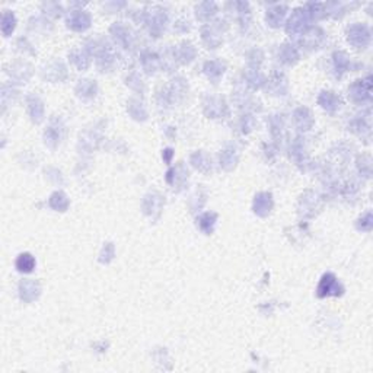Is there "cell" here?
<instances>
[{
	"mask_svg": "<svg viewBox=\"0 0 373 373\" xmlns=\"http://www.w3.org/2000/svg\"><path fill=\"white\" fill-rule=\"evenodd\" d=\"M347 40L357 48H364L370 42V30L363 24H354L347 30Z\"/></svg>",
	"mask_w": 373,
	"mask_h": 373,
	"instance_id": "1",
	"label": "cell"
},
{
	"mask_svg": "<svg viewBox=\"0 0 373 373\" xmlns=\"http://www.w3.org/2000/svg\"><path fill=\"white\" fill-rule=\"evenodd\" d=\"M344 288L338 283L337 277L331 272L324 274L320 286H318V296L320 298H326V296H340L342 294Z\"/></svg>",
	"mask_w": 373,
	"mask_h": 373,
	"instance_id": "2",
	"label": "cell"
},
{
	"mask_svg": "<svg viewBox=\"0 0 373 373\" xmlns=\"http://www.w3.org/2000/svg\"><path fill=\"white\" fill-rule=\"evenodd\" d=\"M309 15H308V10L306 9H296L292 16L288 20V25H286V31H288L290 35H299L302 32H305L306 25L309 22Z\"/></svg>",
	"mask_w": 373,
	"mask_h": 373,
	"instance_id": "3",
	"label": "cell"
},
{
	"mask_svg": "<svg viewBox=\"0 0 373 373\" xmlns=\"http://www.w3.org/2000/svg\"><path fill=\"white\" fill-rule=\"evenodd\" d=\"M350 96L356 102L369 101L372 98V78L368 76L366 79L356 80L350 86Z\"/></svg>",
	"mask_w": 373,
	"mask_h": 373,
	"instance_id": "4",
	"label": "cell"
},
{
	"mask_svg": "<svg viewBox=\"0 0 373 373\" xmlns=\"http://www.w3.org/2000/svg\"><path fill=\"white\" fill-rule=\"evenodd\" d=\"M204 112L212 118H219L228 114V106L223 98L219 96H208L204 101Z\"/></svg>",
	"mask_w": 373,
	"mask_h": 373,
	"instance_id": "5",
	"label": "cell"
},
{
	"mask_svg": "<svg viewBox=\"0 0 373 373\" xmlns=\"http://www.w3.org/2000/svg\"><path fill=\"white\" fill-rule=\"evenodd\" d=\"M40 292H41L40 283L35 280H22L19 283V296L26 304H31L35 299H38Z\"/></svg>",
	"mask_w": 373,
	"mask_h": 373,
	"instance_id": "6",
	"label": "cell"
},
{
	"mask_svg": "<svg viewBox=\"0 0 373 373\" xmlns=\"http://www.w3.org/2000/svg\"><path fill=\"white\" fill-rule=\"evenodd\" d=\"M272 196L270 192H258L254 198V212L260 218L270 214L272 208Z\"/></svg>",
	"mask_w": 373,
	"mask_h": 373,
	"instance_id": "7",
	"label": "cell"
},
{
	"mask_svg": "<svg viewBox=\"0 0 373 373\" xmlns=\"http://www.w3.org/2000/svg\"><path fill=\"white\" fill-rule=\"evenodd\" d=\"M68 25L74 31H85L90 26V15L85 10H73L68 18Z\"/></svg>",
	"mask_w": 373,
	"mask_h": 373,
	"instance_id": "8",
	"label": "cell"
},
{
	"mask_svg": "<svg viewBox=\"0 0 373 373\" xmlns=\"http://www.w3.org/2000/svg\"><path fill=\"white\" fill-rule=\"evenodd\" d=\"M146 22L149 24L150 32H153L154 36H158V35L165 30L166 15L160 9H153L150 14H146Z\"/></svg>",
	"mask_w": 373,
	"mask_h": 373,
	"instance_id": "9",
	"label": "cell"
},
{
	"mask_svg": "<svg viewBox=\"0 0 373 373\" xmlns=\"http://www.w3.org/2000/svg\"><path fill=\"white\" fill-rule=\"evenodd\" d=\"M300 35H302V44L308 48H316L324 41V32L320 28H309Z\"/></svg>",
	"mask_w": 373,
	"mask_h": 373,
	"instance_id": "10",
	"label": "cell"
},
{
	"mask_svg": "<svg viewBox=\"0 0 373 373\" xmlns=\"http://www.w3.org/2000/svg\"><path fill=\"white\" fill-rule=\"evenodd\" d=\"M26 104H28V111H30V116L34 122H41L44 120V104L42 101L36 96V95H30L28 100H26Z\"/></svg>",
	"mask_w": 373,
	"mask_h": 373,
	"instance_id": "11",
	"label": "cell"
},
{
	"mask_svg": "<svg viewBox=\"0 0 373 373\" xmlns=\"http://www.w3.org/2000/svg\"><path fill=\"white\" fill-rule=\"evenodd\" d=\"M162 197L159 194H148L143 200V210L149 216H159L162 210Z\"/></svg>",
	"mask_w": 373,
	"mask_h": 373,
	"instance_id": "12",
	"label": "cell"
},
{
	"mask_svg": "<svg viewBox=\"0 0 373 373\" xmlns=\"http://www.w3.org/2000/svg\"><path fill=\"white\" fill-rule=\"evenodd\" d=\"M288 12V6L286 4H276L272 9L267 10V22L272 28H277L283 24L284 16Z\"/></svg>",
	"mask_w": 373,
	"mask_h": 373,
	"instance_id": "13",
	"label": "cell"
},
{
	"mask_svg": "<svg viewBox=\"0 0 373 373\" xmlns=\"http://www.w3.org/2000/svg\"><path fill=\"white\" fill-rule=\"evenodd\" d=\"M318 104L322 106L325 111H328V112L332 114V112H336L340 108V98L334 92L324 90V92H321L320 98H318Z\"/></svg>",
	"mask_w": 373,
	"mask_h": 373,
	"instance_id": "14",
	"label": "cell"
},
{
	"mask_svg": "<svg viewBox=\"0 0 373 373\" xmlns=\"http://www.w3.org/2000/svg\"><path fill=\"white\" fill-rule=\"evenodd\" d=\"M294 122L300 130H309L314 126V117L308 108L300 106L294 111Z\"/></svg>",
	"mask_w": 373,
	"mask_h": 373,
	"instance_id": "15",
	"label": "cell"
},
{
	"mask_svg": "<svg viewBox=\"0 0 373 373\" xmlns=\"http://www.w3.org/2000/svg\"><path fill=\"white\" fill-rule=\"evenodd\" d=\"M62 126H58V120H52L50 124V127L46 130V134H44V138H46V143L50 146V148H56L62 138Z\"/></svg>",
	"mask_w": 373,
	"mask_h": 373,
	"instance_id": "16",
	"label": "cell"
},
{
	"mask_svg": "<svg viewBox=\"0 0 373 373\" xmlns=\"http://www.w3.org/2000/svg\"><path fill=\"white\" fill-rule=\"evenodd\" d=\"M111 34L114 35V38L117 40V42L121 44L124 48H128L130 47V32H128V30L124 26V25H121V24H114L112 26H111Z\"/></svg>",
	"mask_w": 373,
	"mask_h": 373,
	"instance_id": "17",
	"label": "cell"
},
{
	"mask_svg": "<svg viewBox=\"0 0 373 373\" xmlns=\"http://www.w3.org/2000/svg\"><path fill=\"white\" fill-rule=\"evenodd\" d=\"M202 35H203V41L210 48H216L222 42V36L218 32L216 26H204L202 30Z\"/></svg>",
	"mask_w": 373,
	"mask_h": 373,
	"instance_id": "18",
	"label": "cell"
},
{
	"mask_svg": "<svg viewBox=\"0 0 373 373\" xmlns=\"http://www.w3.org/2000/svg\"><path fill=\"white\" fill-rule=\"evenodd\" d=\"M204 73L207 74L208 79L212 80H218L220 78L222 74L224 73V64L219 62V60H212V62H207L204 64Z\"/></svg>",
	"mask_w": 373,
	"mask_h": 373,
	"instance_id": "19",
	"label": "cell"
},
{
	"mask_svg": "<svg viewBox=\"0 0 373 373\" xmlns=\"http://www.w3.org/2000/svg\"><path fill=\"white\" fill-rule=\"evenodd\" d=\"M238 164V152L234 148L224 149L220 154V165L223 170H232Z\"/></svg>",
	"mask_w": 373,
	"mask_h": 373,
	"instance_id": "20",
	"label": "cell"
},
{
	"mask_svg": "<svg viewBox=\"0 0 373 373\" xmlns=\"http://www.w3.org/2000/svg\"><path fill=\"white\" fill-rule=\"evenodd\" d=\"M268 89H270V92H272L274 95H284V92L288 89L286 78L283 74L276 73L272 79L268 80Z\"/></svg>",
	"mask_w": 373,
	"mask_h": 373,
	"instance_id": "21",
	"label": "cell"
},
{
	"mask_svg": "<svg viewBox=\"0 0 373 373\" xmlns=\"http://www.w3.org/2000/svg\"><path fill=\"white\" fill-rule=\"evenodd\" d=\"M216 10H218V8L213 2H203L196 8V15L200 20H208L216 14Z\"/></svg>",
	"mask_w": 373,
	"mask_h": 373,
	"instance_id": "22",
	"label": "cell"
},
{
	"mask_svg": "<svg viewBox=\"0 0 373 373\" xmlns=\"http://www.w3.org/2000/svg\"><path fill=\"white\" fill-rule=\"evenodd\" d=\"M278 56H280V60H282L283 63H286V64H293V63H296L298 58H299V52H298V50H296L293 46H290V44L282 46V48L278 51Z\"/></svg>",
	"mask_w": 373,
	"mask_h": 373,
	"instance_id": "23",
	"label": "cell"
},
{
	"mask_svg": "<svg viewBox=\"0 0 373 373\" xmlns=\"http://www.w3.org/2000/svg\"><path fill=\"white\" fill-rule=\"evenodd\" d=\"M191 164L194 168H197L202 172H208L212 170V162L207 158V154H204L203 152H196L191 154Z\"/></svg>",
	"mask_w": 373,
	"mask_h": 373,
	"instance_id": "24",
	"label": "cell"
},
{
	"mask_svg": "<svg viewBox=\"0 0 373 373\" xmlns=\"http://www.w3.org/2000/svg\"><path fill=\"white\" fill-rule=\"evenodd\" d=\"M216 220H218V214H216V213H204V214H202V216L197 219L200 229L203 230L204 234H207V235L213 232L214 224H216Z\"/></svg>",
	"mask_w": 373,
	"mask_h": 373,
	"instance_id": "25",
	"label": "cell"
},
{
	"mask_svg": "<svg viewBox=\"0 0 373 373\" xmlns=\"http://www.w3.org/2000/svg\"><path fill=\"white\" fill-rule=\"evenodd\" d=\"M175 56H176V58L181 62V63H190L194 57H196V48L191 46V44H181L176 50H175Z\"/></svg>",
	"mask_w": 373,
	"mask_h": 373,
	"instance_id": "26",
	"label": "cell"
},
{
	"mask_svg": "<svg viewBox=\"0 0 373 373\" xmlns=\"http://www.w3.org/2000/svg\"><path fill=\"white\" fill-rule=\"evenodd\" d=\"M16 268L20 272H31L35 268V258L28 252H24L18 256Z\"/></svg>",
	"mask_w": 373,
	"mask_h": 373,
	"instance_id": "27",
	"label": "cell"
},
{
	"mask_svg": "<svg viewBox=\"0 0 373 373\" xmlns=\"http://www.w3.org/2000/svg\"><path fill=\"white\" fill-rule=\"evenodd\" d=\"M96 89H98L96 84H95L94 80H88V79H86V80H80L79 85L76 86L78 95H79V96H84V98H92V96H95Z\"/></svg>",
	"mask_w": 373,
	"mask_h": 373,
	"instance_id": "28",
	"label": "cell"
},
{
	"mask_svg": "<svg viewBox=\"0 0 373 373\" xmlns=\"http://www.w3.org/2000/svg\"><path fill=\"white\" fill-rule=\"evenodd\" d=\"M245 78H246L248 85L251 86L252 89H258V88H261V86L266 84L264 76L258 72V68H248V70L245 72Z\"/></svg>",
	"mask_w": 373,
	"mask_h": 373,
	"instance_id": "29",
	"label": "cell"
},
{
	"mask_svg": "<svg viewBox=\"0 0 373 373\" xmlns=\"http://www.w3.org/2000/svg\"><path fill=\"white\" fill-rule=\"evenodd\" d=\"M50 206L54 210L58 212H64L68 207V196L62 191H56L54 194H51L50 197Z\"/></svg>",
	"mask_w": 373,
	"mask_h": 373,
	"instance_id": "30",
	"label": "cell"
},
{
	"mask_svg": "<svg viewBox=\"0 0 373 373\" xmlns=\"http://www.w3.org/2000/svg\"><path fill=\"white\" fill-rule=\"evenodd\" d=\"M15 26H16V18L12 12L6 10L2 16V32L4 36H9L14 32Z\"/></svg>",
	"mask_w": 373,
	"mask_h": 373,
	"instance_id": "31",
	"label": "cell"
},
{
	"mask_svg": "<svg viewBox=\"0 0 373 373\" xmlns=\"http://www.w3.org/2000/svg\"><path fill=\"white\" fill-rule=\"evenodd\" d=\"M70 60L80 70H85L89 66V54L85 50H74L70 54Z\"/></svg>",
	"mask_w": 373,
	"mask_h": 373,
	"instance_id": "32",
	"label": "cell"
},
{
	"mask_svg": "<svg viewBox=\"0 0 373 373\" xmlns=\"http://www.w3.org/2000/svg\"><path fill=\"white\" fill-rule=\"evenodd\" d=\"M128 112L130 116L134 120H138V121H144L148 118V112L143 106V104L137 101H130L128 102Z\"/></svg>",
	"mask_w": 373,
	"mask_h": 373,
	"instance_id": "33",
	"label": "cell"
},
{
	"mask_svg": "<svg viewBox=\"0 0 373 373\" xmlns=\"http://www.w3.org/2000/svg\"><path fill=\"white\" fill-rule=\"evenodd\" d=\"M114 62V52L110 48V46H102V48L98 52V64L101 68H110V64Z\"/></svg>",
	"mask_w": 373,
	"mask_h": 373,
	"instance_id": "34",
	"label": "cell"
},
{
	"mask_svg": "<svg viewBox=\"0 0 373 373\" xmlns=\"http://www.w3.org/2000/svg\"><path fill=\"white\" fill-rule=\"evenodd\" d=\"M142 64H143V68H144V70H146L148 73H153L156 68H159V58H158L156 54L144 52V54L142 56Z\"/></svg>",
	"mask_w": 373,
	"mask_h": 373,
	"instance_id": "35",
	"label": "cell"
},
{
	"mask_svg": "<svg viewBox=\"0 0 373 373\" xmlns=\"http://www.w3.org/2000/svg\"><path fill=\"white\" fill-rule=\"evenodd\" d=\"M334 66L338 72H346L348 68V64H350V58L346 52L342 51H336L334 52Z\"/></svg>",
	"mask_w": 373,
	"mask_h": 373,
	"instance_id": "36",
	"label": "cell"
},
{
	"mask_svg": "<svg viewBox=\"0 0 373 373\" xmlns=\"http://www.w3.org/2000/svg\"><path fill=\"white\" fill-rule=\"evenodd\" d=\"M352 130L353 132H356L358 134H362L363 136V132H366L368 134H370V122H369V120H364L363 117L362 118H357L353 121V124H352Z\"/></svg>",
	"mask_w": 373,
	"mask_h": 373,
	"instance_id": "37",
	"label": "cell"
},
{
	"mask_svg": "<svg viewBox=\"0 0 373 373\" xmlns=\"http://www.w3.org/2000/svg\"><path fill=\"white\" fill-rule=\"evenodd\" d=\"M373 226V216L370 212H368L364 216H362L358 222H357V229L358 230H364V232H369L372 229Z\"/></svg>",
	"mask_w": 373,
	"mask_h": 373,
	"instance_id": "38",
	"label": "cell"
},
{
	"mask_svg": "<svg viewBox=\"0 0 373 373\" xmlns=\"http://www.w3.org/2000/svg\"><path fill=\"white\" fill-rule=\"evenodd\" d=\"M358 170L362 172V175L364 176H370V170H372V164H370V156H362L358 158Z\"/></svg>",
	"mask_w": 373,
	"mask_h": 373,
	"instance_id": "39",
	"label": "cell"
},
{
	"mask_svg": "<svg viewBox=\"0 0 373 373\" xmlns=\"http://www.w3.org/2000/svg\"><path fill=\"white\" fill-rule=\"evenodd\" d=\"M112 258H114V245H112V244H105V246L102 248L100 261H101L102 264H106V262H110Z\"/></svg>",
	"mask_w": 373,
	"mask_h": 373,
	"instance_id": "40",
	"label": "cell"
},
{
	"mask_svg": "<svg viewBox=\"0 0 373 373\" xmlns=\"http://www.w3.org/2000/svg\"><path fill=\"white\" fill-rule=\"evenodd\" d=\"M127 85L130 86V88H133V89H136V90H142L143 89L142 80L137 78V74H132L130 78H127Z\"/></svg>",
	"mask_w": 373,
	"mask_h": 373,
	"instance_id": "41",
	"label": "cell"
},
{
	"mask_svg": "<svg viewBox=\"0 0 373 373\" xmlns=\"http://www.w3.org/2000/svg\"><path fill=\"white\" fill-rule=\"evenodd\" d=\"M252 126H254V120H252L251 116H246L244 118V133H250L251 128H252Z\"/></svg>",
	"mask_w": 373,
	"mask_h": 373,
	"instance_id": "42",
	"label": "cell"
},
{
	"mask_svg": "<svg viewBox=\"0 0 373 373\" xmlns=\"http://www.w3.org/2000/svg\"><path fill=\"white\" fill-rule=\"evenodd\" d=\"M164 158H165V160H166V162H170V158H172V150H170V149H166V150L164 152Z\"/></svg>",
	"mask_w": 373,
	"mask_h": 373,
	"instance_id": "43",
	"label": "cell"
}]
</instances>
